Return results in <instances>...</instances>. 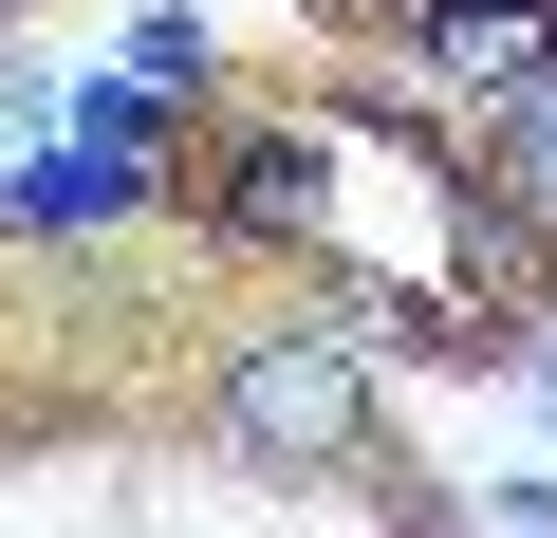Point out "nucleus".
<instances>
[{
    "label": "nucleus",
    "instance_id": "obj_1",
    "mask_svg": "<svg viewBox=\"0 0 557 538\" xmlns=\"http://www.w3.org/2000/svg\"><path fill=\"white\" fill-rule=\"evenodd\" d=\"M205 427H223L242 483H335V464H372V372H354L335 316H260V335H223Z\"/></svg>",
    "mask_w": 557,
    "mask_h": 538
},
{
    "label": "nucleus",
    "instance_id": "obj_2",
    "mask_svg": "<svg viewBox=\"0 0 557 538\" xmlns=\"http://www.w3.org/2000/svg\"><path fill=\"white\" fill-rule=\"evenodd\" d=\"M223 223L242 241H335V149L317 130H242L223 149Z\"/></svg>",
    "mask_w": 557,
    "mask_h": 538
},
{
    "label": "nucleus",
    "instance_id": "obj_3",
    "mask_svg": "<svg viewBox=\"0 0 557 538\" xmlns=\"http://www.w3.org/2000/svg\"><path fill=\"white\" fill-rule=\"evenodd\" d=\"M428 57H446V75H557V20H539V0H446Z\"/></svg>",
    "mask_w": 557,
    "mask_h": 538
},
{
    "label": "nucleus",
    "instance_id": "obj_4",
    "mask_svg": "<svg viewBox=\"0 0 557 538\" xmlns=\"http://www.w3.org/2000/svg\"><path fill=\"white\" fill-rule=\"evenodd\" d=\"M502 167H520V186H502V204H520V241H557V112H520V130H502Z\"/></svg>",
    "mask_w": 557,
    "mask_h": 538
}]
</instances>
